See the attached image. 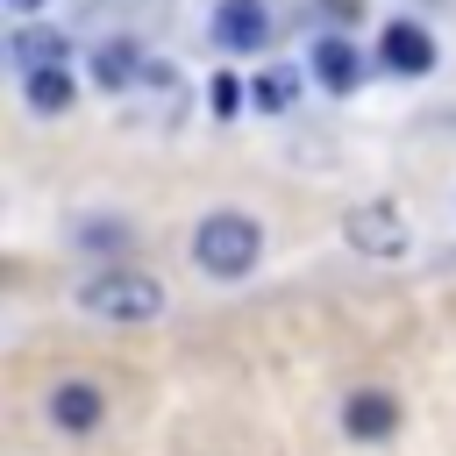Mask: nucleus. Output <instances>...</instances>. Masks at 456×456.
<instances>
[{
	"mask_svg": "<svg viewBox=\"0 0 456 456\" xmlns=\"http://www.w3.org/2000/svg\"><path fill=\"white\" fill-rule=\"evenodd\" d=\"M71 71L64 64H43V71H21V100H28V114H43V121H57V114H71Z\"/></svg>",
	"mask_w": 456,
	"mask_h": 456,
	"instance_id": "10",
	"label": "nucleus"
},
{
	"mask_svg": "<svg viewBox=\"0 0 456 456\" xmlns=\"http://www.w3.org/2000/svg\"><path fill=\"white\" fill-rule=\"evenodd\" d=\"M207 100H214L221 121H235V107H242V78H235V71H214V78H207Z\"/></svg>",
	"mask_w": 456,
	"mask_h": 456,
	"instance_id": "12",
	"label": "nucleus"
},
{
	"mask_svg": "<svg viewBox=\"0 0 456 456\" xmlns=\"http://www.w3.org/2000/svg\"><path fill=\"white\" fill-rule=\"evenodd\" d=\"M78 306H86L93 321L135 328V321H157V314H164V285H157L150 271H135V264H107V271H93V278L78 285Z\"/></svg>",
	"mask_w": 456,
	"mask_h": 456,
	"instance_id": "2",
	"label": "nucleus"
},
{
	"mask_svg": "<svg viewBox=\"0 0 456 456\" xmlns=\"http://www.w3.org/2000/svg\"><path fill=\"white\" fill-rule=\"evenodd\" d=\"M256 256H264V221L242 214V207H214V214L192 228V264H200L207 278H221V285L249 278Z\"/></svg>",
	"mask_w": 456,
	"mask_h": 456,
	"instance_id": "1",
	"label": "nucleus"
},
{
	"mask_svg": "<svg viewBox=\"0 0 456 456\" xmlns=\"http://www.w3.org/2000/svg\"><path fill=\"white\" fill-rule=\"evenodd\" d=\"M142 71H150V57H142L128 36H107V43L93 50V86H107V93H128V86H142Z\"/></svg>",
	"mask_w": 456,
	"mask_h": 456,
	"instance_id": "8",
	"label": "nucleus"
},
{
	"mask_svg": "<svg viewBox=\"0 0 456 456\" xmlns=\"http://www.w3.org/2000/svg\"><path fill=\"white\" fill-rule=\"evenodd\" d=\"M78 242H86V249H114V256H121V249H128V221H86V228H78Z\"/></svg>",
	"mask_w": 456,
	"mask_h": 456,
	"instance_id": "14",
	"label": "nucleus"
},
{
	"mask_svg": "<svg viewBox=\"0 0 456 456\" xmlns=\"http://www.w3.org/2000/svg\"><path fill=\"white\" fill-rule=\"evenodd\" d=\"M249 100H256L264 114H278V107H292V78H285V71H264V78L249 86Z\"/></svg>",
	"mask_w": 456,
	"mask_h": 456,
	"instance_id": "13",
	"label": "nucleus"
},
{
	"mask_svg": "<svg viewBox=\"0 0 456 456\" xmlns=\"http://www.w3.org/2000/svg\"><path fill=\"white\" fill-rule=\"evenodd\" d=\"M7 57H14V71H43V64H64L71 43H64L57 28H14V36H7Z\"/></svg>",
	"mask_w": 456,
	"mask_h": 456,
	"instance_id": "11",
	"label": "nucleus"
},
{
	"mask_svg": "<svg viewBox=\"0 0 456 456\" xmlns=\"http://www.w3.org/2000/svg\"><path fill=\"white\" fill-rule=\"evenodd\" d=\"M50 420H57L64 435H93V428L107 420V392H100L93 378H64V385H50Z\"/></svg>",
	"mask_w": 456,
	"mask_h": 456,
	"instance_id": "6",
	"label": "nucleus"
},
{
	"mask_svg": "<svg viewBox=\"0 0 456 456\" xmlns=\"http://www.w3.org/2000/svg\"><path fill=\"white\" fill-rule=\"evenodd\" d=\"M321 14H328V21H342V28H349V21H356V14H363V0H321Z\"/></svg>",
	"mask_w": 456,
	"mask_h": 456,
	"instance_id": "15",
	"label": "nucleus"
},
{
	"mask_svg": "<svg viewBox=\"0 0 456 456\" xmlns=\"http://www.w3.org/2000/svg\"><path fill=\"white\" fill-rule=\"evenodd\" d=\"M378 64L399 71V78H428V71H435V36H428L420 21H392V28L378 36Z\"/></svg>",
	"mask_w": 456,
	"mask_h": 456,
	"instance_id": "5",
	"label": "nucleus"
},
{
	"mask_svg": "<svg viewBox=\"0 0 456 456\" xmlns=\"http://www.w3.org/2000/svg\"><path fill=\"white\" fill-rule=\"evenodd\" d=\"M363 71H370V64H363V50L349 43V28H335V36H321V43H314V78H321L328 93H356V86H363Z\"/></svg>",
	"mask_w": 456,
	"mask_h": 456,
	"instance_id": "7",
	"label": "nucleus"
},
{
	"mask_svg": "<svg viewBox=\"0 0 456 456\" xmlns=\"http://www.w3.org/2000/svg\"><path fill=\"white\" fill-rule=\"evenodd\" d=\"M342 428H349L356 442H378V435L399 428V399L378 392V385H370V392H349V399H342Z\"/></svg>",
	"mask_w": 456,
	"mask_h": 456,
	"instance_id": "9",
	"label": "nucleus"
},
{
	"mask_svg": "<svg viewBox=\"0 0 456 456\" xmlns=\"http://www.w3.org/2000/svg\"><path fill=\"white\" fill-rule=\"evenodd\" d=\"M342 235H349V249L356 256H406V214L392 207V200H356L349 214H342Z\"/></svg>",
	"mask_w": 456,
	"mask_h": 456,
	"instance_id": "3",
	"label": "nucleus"
},
{
	"mask_svg": "<svg viewBox=\"0 0 456 456\" xmlns=\"http://www.w3.org/2000/svg\"><path fill=\"white\" fill-rule=\"evenodd\" d=\"M420 7H442V0H420Z\"/></svg>",
	"mask_w": 456,
	"mask_h": 456,
	"instance_id": "17",
	"label": "nucleus"
},
{
	"mask_svg": "<svg viewBox=\"0 0 456 456\" xmlns=\"http://www.w3.org/2000/svg\"><path fill=\"white\" fill-rule=\"evenodd\" d=\"M214 43H221L228 57L264 50V43H271V14H264V0H221V7H214Z\"/></svg>",
	"mask_w": 456,
	"mask_h": 456,
	"instance_id": "4",
	"label": "nucleus"
},
{
	"mask_svg": "<svg viewBox=\"0 0 456 456\" xmlns=\"http://www.w3.org/2000/svg\"><path fill=\"white\" fill-rule=\"evenodd\" d=\"M36 7H43V0H7V14H36Z\"/></svg>",
	"mask_w": 456,
	"mask_h": 456,
	"instance_id": "16",
	"label": "nucleus"
}]
</instances>
